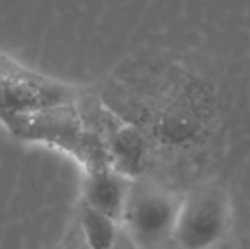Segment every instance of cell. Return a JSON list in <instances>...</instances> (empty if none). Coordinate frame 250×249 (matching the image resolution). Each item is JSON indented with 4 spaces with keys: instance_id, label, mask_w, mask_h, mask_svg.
<instances>
[{
    "instance_id": "6da1fadb",
    "label": "cell",
    "mask_w": 250,
    "mask_h": 249,
    "mask_svg": "<svg viewBox=\"0 0 250 249\" xmlns=\"http://www.w3.org/2000/svg\"><path fill=\"white\" fill-rule=\"evenodd\" d=\"M5 130L19 142L43 145L70 157L82 173L111 166L107 147L82 114L79 101L21 114Z\"/></svg>"
},
{
    "instance_id": "5b68a950",
    "label": "cell",
    "mask_w": 250,
    "mask_h": 249,
    "mask_svg": "<svg viewBox=\"0 0 250 249\" xmlns=\"http://www.w3.org/2000/svg\"><path fill=\"white\" fill-rule=\"evenodd\" d=\"M129 188L131 180L111 166L85 171L80 181L79 202L121 224Z\"/></svg>"
},
{
    "instance_id": "3957f363",
    "label": "cell",
    "mask_w": 250,
    "mask_h": 249,
    "mask_svg": "<svg viewBox=\"0 0 250 249\" xmlns=\"http://www.w3.org/2000/svg\"><path fill=\"white\" fill-rule=\"evenodd\" d=\"M182 193L151 180L131 181L121 227L140 249H160L172 243Z\"/></svg>"
},
{
    "instance_id": "52a82bcc",
    "label": "cell",
    "mask_w": 250,
    "mask_h": 249,
    "mask_svg": "<svg viewBox=\"0 0 250 249\" xmlns=\"http://www.w3.org/2000/svg\"><path fill=\"white\" fill-rule=\"evenodd\" d=\"M58 249H92L89 246V243L85 241V237H83L82 230H80L75 219H73L72 226L68 227V230H66L65 236H63Z\"/></svg>"
},
{
    "instance_id": "8992f818",
    "label": "cell",
    "mask_w": 250,
    "mask_h": 249,
    "mask_svg": "<svg viewBox=\"0 0 250 249\" xmlns=\"http://www.w3.org/2000/svg\"><path fill=\"white\" fill-rule=\"evenodd\" d=\"M75 220L92 249H112L121 232V224L118 220L90 208L82 202L77 205Z\"/></svg>"
},
{
    "instance_id": "ba28073f",
    "label": "cell",
    "mask_w": 250,
    "mask_h": 249,
    "mask_svg": "<svg viewBox=\"0 0 250 249\" xmlns=\"http://www.w3.org/2000/svg\"><path fill=\"white\" fill-rule=\"evenodd\" d=\"M112 249H140V248L136 246L135 241H133L131 237L128 236V232L121 227V232H119V237L114 246H112Z\"/></svg>"
},
{
    "instance_id": "7a4b0ae2",
    "label": "cell",
    "mask_w": 250,
    "mask_h": 249,
    "mask_svg": "<svg viewBox=\"0 0 250 249\" xmlns=\"http://www.w3.org/2000/svg\"><path fill=\"white\" fill-rule=\"evenodd\" d=\"M83 89L24 65L0 50V126L21 114L77 103Z\"/></svg>"
},
{
    "instance_id": "9c48e42d",
    "label": "cell",
    "mask_w": 250,
    "mask_h": 249,
    "mask_svg": "<svg viewBox=\"0 0 250 249\" xmlns=\"http://www.w3.org/2000/svg\"><path fill=\"white\" fill-rule=\"evenodd\" d=\"M160 249H179V248L175 246L174 243H170V244H167V246H164V248H160Z\"/></svg>"
},
{
    "instance_id": "277c9868",
    "label": "cell",
    "mask_w": 250,
    "mask_h": 249,
    "mask_svg": "<svg viewBox=\"0 0 250 249\" xmlns=\"http://www.w3.org/2000/svg\"><path fill=\"white\" fill-rule=\"evenodd\" d=\"M231 200L221 184L209 183L182 195L172 243L179 249H216L231 229Z\"/></svg>"
}]
</instances>
